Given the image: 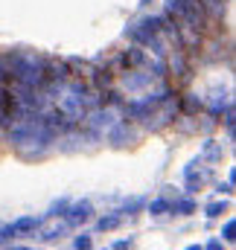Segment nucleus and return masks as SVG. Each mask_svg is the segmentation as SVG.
I'll return each mask as SVG.
<instances>
[{"mask_svg": "<svg viewBox=\"0 0 236 250\" xmlns=\"http://www.w3.org/2000/svg\"><path fill=\"white\" fill-rule=\"evenodd\" d=\"M73 248H76V250H94V239H91L88 233H82V236H76V239H73Z\"/></svg>", "mask_w": 236, "mask_h": 250, "instance_id": "nucleus-13", "label": "nucleus"}, {"mask_svg": "<svg viewBox=\"0 0 236 250\" xmlns=\"http://www.w3.org/2000/svg\"><path fill=\"white\" fill-rule=\"evenodd\" d=\"M64 230H67V221H64V224H50V227H44L41 239H44V242H56V239H61Z\"/></svg>", "mask_w": 236, "mask_h": 250, "instance_id": "nucleus-8", "label": "nucleus"}, {"mask_svg": "<svg viewBox=\"0 0 236 250\" xmlns=\"http://www.w3.org/2000/svg\"><path fill=\"white\" fill-rule=\"evenodd\" d=\"M134 128L128 123H114L108 128V143H114V146H128V143H134Z\"/></svg>", "mask_w": 236, "mask_h": 250, "instance_id": "nucleus-3", "label": "nucleus"}, {"mask_svg": "<svg viewBox=\"0 0 236 250\" xmlns=\"http://www.w3.org/2000/svg\"><path fill=\"white\" fill-rule=\"evenodd\" d=\"M228 201H213V204H207V218H222V212H228Z\"/></svg>", "mask_w": 236, "mask_h": 250, "instance_id": "nucleus-11", "label": "nucleus"}, {"mask_svg": "<svg viewBox=\"0 0 236 250\" xmlns=\"http://www.w3.org/2000/svg\"><path fill=\"white\" fill-rule=\"evenodd\" d=\"M219 192H225V195H231V192H234V184H219Z\"/></svg>", "mask_w": 236, "mask_h": 250, "instance_id": "nucleus-19", "label": "nucleus"}, {"mask_svg": "<svg viewBox=\"0 0 236 250\" xmlns=\"http://www.w3.org/2000/svg\"><path fill=\"white\" fill-rule=\"evenodd\" d=\"M67 204H70L67 198H61V201H56V204L50 207V212H47V218H59V215H64V212H67Z\"/></svg>", "mask_w": 236, "mask_h": 250, "instance_id": "nucleus-12", "label": "nucleus"}, {"mask_svg": "<svg viewBox=\"0 0 236 250\" xmlns=\"http://www.w3.org/2000/svg\"><path fill=\"white\" fill-rule=\"evenodd\" d=\"M131 248V239H119L117 245H114V250H128Z\"/></svg>", "mask_w": 236, "mask_h": 250, "instance_id": "nucleus-18", "label": "nucleus"}, {"mask_svg": "<svg viewBox=\"0 0 236 250\" xmlns=\"http://www.w3.org/2000/svg\"><path fill=\"white\" fill-rule=\"evenodd\" d=\"M222 242H236V221H225V227H222Z\"/></svg>", "mask_w": 236, "mask_h": 250, "instance_id": "nucleus-14", "label": "nucleus"}, {"mask_svg": "<svg viewBox=\"0 0 236 250\" xmlns=\"http://www.w3.org/2000/svg\"><path fill=\"white\" fill-rule=\"evenodd\" d=\"M187 250H201V245H189Z\"/></svg>", "mask_w": 236, "mask_h": 250, "instance_id": "nucleus-20", "label": "nucleus"}, {"mask_svg": "<svg viewBox=\"0 0 236 250\" xmlns=\"http://www.w3.org/2000/svg\"><path fill=\"white\" fill-rule=\"evenodd\" d=\"M18 250H35V248H18Z\"/></svg>", "mask_w": 236, "mask_h": 250, "instance_id": "nucleus-22", "label": "nucleus"}, {"mask_svg": "<svg viewBox=\"0 0 236 250\" xmlns=\"http://www.w3.org/2000/svg\"><path fill=\"white\" fill-rule=\"evenodd\" d=\"M125 35H128L137 47H149V44H152V38H155V35H152V32H146L140 23H128V26H125Z\"/></svg>", "mask_w": 236, "mask_h": 250, "instance_id": "nucleus-5", "label": "nucleus"}, {"mask_svg": "<svg viewBox=\"0 0 236 250\" xmlns=\"http://www.w3.org/2000/svg\"><path fill=\"white\" fill-rule=\"evenodd\" d=\"M41 221H44V218H38V215H21V218H15L9 227H12L15 236H29V233H35V230L41 227Z\"/></svg>", "mask_w": 236, "mask_h": 250, "instance_id": "nucleus-4", "label": "nucleus"}, {"mask_svg": "<svg viewBox=\"0 0 236 250\" xmlns=\"http://www.w3.org/2000/svg\"><path fill=\"white\" fill-rule=\"evenodd\" d=\"M119 224H122V215L111 212V215H102V218L96 221V230H99V233H105V230H117Z\"/></svg>", "mask_w": 236, "mask_h": 250, "instance_id": "nucleus-6", "label": "nucleus"}, {"mask_svg": "<svg viewBox=\"0 0 236 250\" xmlns=\"http://www.w3.org/2000/svg\"><path fill=\"white\" fill-rule=\"evenodd\" d=\"M140 6H149V0H140Z\"/></svg>", "mask_w": 236, "mask_h": 250, "instance_id": "nucleus-21", "label": "nucleus"}, {"mask_svg": "<svg viewBox=\"0 0 236 250\" xmlns=\"http://www.w3.org/2000/svg\"><path fill=\"white\" fill-rule=\"evenodd\" d=\"M140 207H143V198H131V201H125V204L117 209V215H122V218H125V215H134Z\"/></svg>", "mask_w": 236, "mask_h": 250, "instance_id": "nucleus-9", "label": "nucleus"}, {"mask_svg": "<svg viewBox=\"0 0 236 250\" xmlns=\"http://www.w3.org/2000/svg\"><path fill=\"white\" fill-rule=\"evenodd\" d=\"M204 151H207L210 157H222V148H219V146H213V140H210V143L204 146Z\"/></svg>", "mask_w": 236, "mask_h": 250, "instance_id": "nucleus-17", "label": "nucleus"}, {"mask_svg": "<svg viewBox=\"0 0 236 250\" xmlns=\"http://www.w3.org/2000/svg\"><path fill=\"white\" fill-rule=\"evenodd\" d=\"M169 212H175V215H192L195 212V201L192 198H181V201H175L169 207Z\"/></svg>", "mask_w": 236, "mask_h": 250, "instance_id": "nucleus-7", "label": "nucleus"}, {"mask_svg": "<svg viewBox=\"0 0 236 250\" xmlns=\"http://www.w3.org/2000/svg\"><path fill=\"white\" fill-rule=\"evenodd\" d=\"M44 56L38 53H15L6 59V76L12 79V84L18 87H29V90H41L44 87Z\"/></svg>", "mask_w": 236, "mask_h": 250, "instance_id": "nucleus-1", "label": "nucleus"}, {"mask_svg": "<svg viewBox=\"0 0 236 250\" xmlns=\"http://www.w3.org/2000/svg\"><path fill=\"white\" fill-rule=\"evenodd\" d=\"M169 207H172V204H169L166 198H155V201L149 204V212H152V215H166Z\"/></svg>", "mask_w": 236, "mask_h": 250, "instance_id": "nucleus-10", "label": "nucleus"}, {"mask_svg": "<svg viewBox=\"0 0 236 250\" xmlns=\"http://www.w3.org/2000/svg\"><path fill=\"white\" fill-rule=\"evenodd\" d=\"M201 6L207 9V15H219L222 12V0H201Z\"/></svg>", "mask_w": 236, "mask_h": 250, "instance_id": "nucleus-15", "label": "nucleus"}, {"mask_svg": "<svg viewBox=\"0 0 236 250\" xmlns=\"http://www.w3.org/2000/svg\"><path fill=\"white\" fill-rule=\"evenodd\" d=\"M201 250H225V242L222 239H210L207 245H201Z\"/></svg>", "mask_w": 236, "mask_h": 250, "instance_id": "nucleus-16", "label": "nucleus"}, {"mask_svg": "<svg viewBox=\"0 0 236 250\" xmlns=\"http://www.w3.org/2000/svg\"><path fill=\"white\" fill-rule=\"evenodd\" d=\"M91 215H94V204L85 198V201H76V204H67V212H64V221H67V227H79V224H85V221H91Z\"/></svg>", "mask_w": 236, "mask_h": 250, "instance_id": "nucleus-2", "label": "nucleus"}]
</instances>
